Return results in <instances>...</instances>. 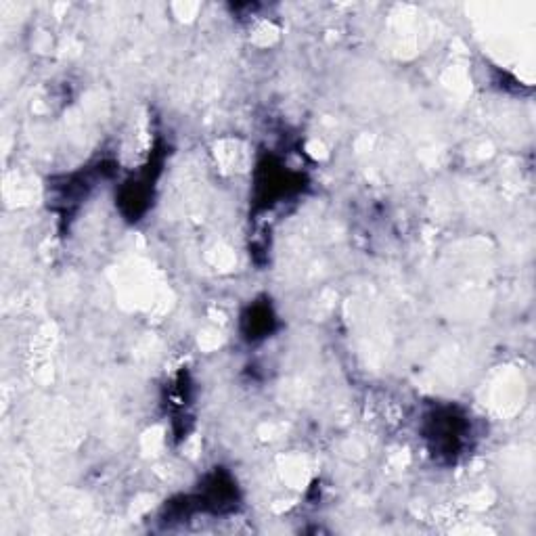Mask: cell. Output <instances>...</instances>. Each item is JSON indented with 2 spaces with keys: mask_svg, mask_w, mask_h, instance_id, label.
<instances>
[{
  "mask_svg": "<svg viewBox=\"0 0 536 536\" xmlns=\"http://www.w3.org/2000/svg\"><path fill=\"white\" fill-rule=\"evenodd\" d=\"M426 438L434 457L446 463H455L465 446L469 444L472 423L467 415L457 407H438L426 417Z\"/></svg>",
  "mask_w": 536,
  "mask_h": 536,
  "instance_id": "6da1fadb",
  "label": "cell"
},
{
  "mask_svg": "<svg viewBox=\"0 0 536 536\" xmlns=\"http://www.w3.org/2000/svg\"><path fill=\"white\" fill-rule=\"evenodd\" d=\"M275 317L273 312L268 306H254L252 312H250V338L256 340V338H264V335L271 331V325H273Z\"/></svg>",
  "mask_w": 536,
  "mask_h": 536,
  "instance_id": "7a4b0ae2",
  "label": "cell"
}]
</instances>
